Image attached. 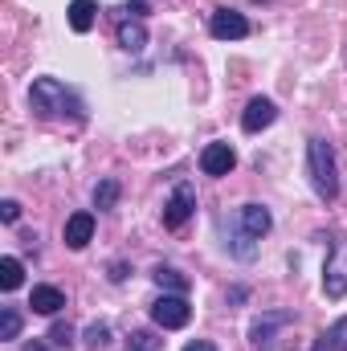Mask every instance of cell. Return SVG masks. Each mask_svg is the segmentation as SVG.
<instances>
[{
	"label": "cell",
	"instance_id": "6da1fadb",
	"mask_svg": "<svg viewBox=\"0 0 347 351\" xmlns=\"http://www.w3.org/2000/svg\"><path fill=\"white\" fill-rule=\"evenodd\" d=\"M307 172H311V188L319 192V200H335L339 196V164H335V152L319 135L307 139Z\"/></svg>",
	"mask_w": 347,
	"mask_h": 351
},
{
	"label": "cell",
	"instance_id": "7a4b0ae2",
	"mask_svg": "<svg viewBox=\"0 0 347 351\" xmlns=\"http://www.w3.org/2000/svg\"><path fill=\"white\" fill-rule=\"evenodd\" d=\"M29 102H33V110H41V114H49V119H82V102H78V94L74 90H66L58 78H37L33 86H29Z\"/></svg>",
	"mask_w": 347,
	"mask_h": 351
},
{
	"label": "cell",
	"instance_id": "3957f363",
	"mask_svg": "<svg viewBox=\"0 0 347 351\" xmlns=\"http://www.w3.org/2000/svg\"><path fill=\"white\" fill-rule=\"evenodd\" d=\"M323 294L327 298H344L347 294V237H335L327 265H323Z\"/></svg>",
	"mask_w": 347,
	"mask_h": 351
},
{
	"label": "cell",
	"instance_id": "277c9868",
	"mask_svg": "<svg viewBox=\"0 0 347 351\" xmlns=\"http://www.w3.org/2000/svg\"><path fill=\"white\" fill-rule=\"evenodd\" d=\"M152 319H156L164 331H180V327H188L192 306H188V298H184V294H164V298H156Z\"/></svg>",
	"mask_w": 347,
	"mask_h": 351
},
{
	"label": "cell",
	"instance_id": "5b68a950",
	"mask_svg": "<svg viewBox=\"0 0 347 351\" xmlns=\"http://www.w3.org/2000/svg\"><path fill=\"white\" fill-rule=\"evenodd\" d=\"M192 213H196V192H192V184H176L172 196H168V204H164V225H168V229H180V225H188Z\"/></svg>",
	"mask_w": 347,
	"mask_h": 351
},
{
	"label": "cell",
	"instance_id": "8992f818",
	"mask_svg": "<svg viewBox=\"0 0 347 351\" xmlns=\"http://www.w3.org/2000/svg\"><path fill=\"white\" fill-rule=\"evenodd\" d=\"M208 33H213L217 41H241V37L250 33V21H246L237 8H217V12L208 16Z\"/></svg>",
	"mask_w": 347,
	"mask_h": 351
},
{
	"label": "cell",
	"instance_id": "52a82bcc",
	"mask_svg": "<svg viewBox=\"0 0 347 351\" xmlns=\"http://www.w3.org/2000/svg\"><path fill=\"white\" fill-rule=\"evenodd\" d=\"M233 168H237V152L225 139H217V143H208L200 152V172L204 176H229Z\"/></svg>",
	"mask_w": 347,
	"mask_h": 351
},
{
	"label": "cell",
	"instance_id": "ba28073f",
	"mask_svg": "<svg viewBox=\"0 0 347 351\" xmlns=\"http://www.w3.org/2000/svg\"><path fill=\"white\" fill-rule=\"evenodd\" d=\"M270 225H274V217H270L265 204H241V213H237V229H241L246 237L261 241V237L270 233Z\"/></svg>",
	"mask_w": 347,
	"mask_h": 351
},
{
	"label": "cell",
	"instance_id": "9c48e42d",
	"mask_svg": "<svg viewBox=\"0 0 347 351\" xmlns=\"http://www.w3.org/2000/svg\"><path fill=\"white\" fill-rule=\"evenodd\" d=\"M274 119H278V106H274L270 98H250V106H246V114H241V127H246L250 135H258V131H265Z\"/></svg>",
	"mask_w": 347,
	"mask_h": 351
},
{
	"label": "cell",
	"instance_id": "30bf717a",
	"mask_svg": "<svg viewBox=\"0 0 347 351\" xmlns=\"http://www.w3.org/2000/svg\"><path fill=\"white\" fill-rule=\"evenodd\" d=\"M90 237H94V213H74L66 221V245L70 250H86Z\"/></svg>",
	"mask_w": 347,
	"mask_h": 351
},
{
	"label": "cell",
	"instance_id": "8fae6325",
	"mask_svg": "<svg viewBox=\"0 0 347 351\" xmlns=\"http://www.w3.org/2000/svg\"><path fill=\"white\" fill-rule=\"evenodd\" d=\"M29 306H33L37 315H58V311L66 306V294H62L58 286H33V294H29Z\"/></svg>",
	"mask_w": 347,
	"mask_h": 351
},
{
	"label": "cell",
	"instance_id": "7c38bea8",
	"mask_svg": "<svg viewBox=\"0 0 347 351\" xmlns=\"http://www.w3.org/2000/svg\"><path fill=\"white\" fill-rule=\"evenodd\" d=\"M286 323H294V311H270V315H261L258 323L250 327V335H254V343H270V335L278 327H286Z\"/></svg>",
	"mask_w": 347,
	"mask_h": 351
},
{
	"label": "cell",
	"instance_id": "4fadbf2b",
	"mask_svg": "<svg viewBox=\"0 0 347 351\" xmlns=\"http://www.w3.org/2000/svg\"><path fill=\"white\" fill-rule=\"evenodd\" d=\"M70 29L74 33H90L94 29V16H98V4L94 0H70Z\"/></svg>",
	"mask_w": 347,
	"mask_h": 351
},
{
	"label": "cell",
	"instance_id": "5bb4252c",
	"mask_svg": "<svg viewBox=\"0 0 347 351\" xmlns=\"http://www.w3.org/2000/svg\"><path fill=\"white\" fill-rule=\"evenodd\" d=\"M315 351H347V315H344V319H335V323L319 335Z\"/></svg>",
	"mask_w": 347,
	"mask_h": 351
},
{
	"label": "cell",
	"instance_id": "9a60e30c",
	"mask_svg": "<svg viewBox=\"0 0 347 351\" xmlns=\"http://www.w3.org/2000/svg\"><path fill=\"white\" fill-rule=\"evenodd\" d=\"M119 45H123L127 53H139V49L147 45V29H143V25L123 21V25H119Z\"/></svg>",
	"mask_w": 347,
	"mask_h": 351
},
{
	"label": "cell",
	"instance_id": "2e32d148",
	"mask_svg": "<svg viewBox=\"0 0 347 351\" xmlns=\"http://www.w3.org/2000/svg\"><path fill=\"white\" fill-rule=\"evenodd\" d=\"M156 286L160 290H172V294H188V278L180 274V269H172V265H156Z\"/></svg>",
	"mask_w": 347,
	"mask_h": 351
},
{
	"label": "cell",
	"instance_id": "e0dca14e",
	"mask_svg": "<svg viewBox=\"0 0 347 351\" xmlns=\"http://www.w3.org/2000/svg\"><path fill=\"white\" fill-rule=\"evenodd\" d=\"M25 282V265L16 262V258H0V286L4 290H16Z\"/></svg>",
	"mask_w": 347,
	"mask_h": 351
},
{
	"label": "cell",
	"instance_id": "ac0fdd59",
	"mask_svg": "<svg viewBox=\"0 0 347 351\" xmlns=\"http://www.w3.org/2000/svg\"><path fill=\"white\" fill-rule=\"evenodd\" d=\"M115 200H119V180H102L94 188V204L98 208H115Z\"/></svg>",
	"mask_w": 347,
	"mask_h": 351
},
{
	"label": "cell",
	"instance_id": "d6986e66",
	"mask_svg": "<svg viewBox=\"0 0 347 351\" xmlns=\"http://www.w3.org/2000/svg\"><path fill=\"white\" fill-rule=\"evenodd\" d=\"M21 335V315H16V306H4L0 311V339H16Z\"/></svg>",
	"mask_w": 347,
	"mask_h": 351
},
{
	"label": "cell",
	"instance_id": "ffe728a7",
	"mask_svg": "<svg viewBox=\"0 0 347 351\" xmlns=\"http://www.w3.org/2000/svg\"><path fill=\"white\" fill-rule=\"evenodd\" d=\"M49 339H53L58 348H74V327H70V323H58V327L49 331Z\"/></svg>",
	"mask_w": 347,
	"mask_h": 351
},
{
	"label": "cell",
	"instance_id": "44dd1931",
	"mask_svg": "<svg viewBox=\"0 0 347 351\" xmlns=\"http://www.w3.org/2000/svg\"><path fill=\"white\" fill-rule=\"evenodd\" d=\"M86 343H90V348H102V343H110V327H106V323H94V327L86 331Z\"/></svg>",
	"mask_w": 347,
	"mask_h": 351
},
{
	"label": "cell",
	"instance_id": "7402d4cb",
	"mask_svg": "<svg viewBox=\"0 0 347 351\" xmlns=\"http://www.w3.org/2000/svg\"><path fill=\"white\" fill-rule=\"evenodd\" d=\"M0 217H4L8 225H12V221H21V204H16V200H0Z\"/></svg>",
	"mask_w": 347,
	"mask_h": 351
},
{
	"label": "cell",
	"instance_id": "603a6c76",
	"mask_svg": "<svg viewBox=\"0 0 347 351\" xmlns=\"http://www.w3.org/2000/svg\"><path fill=\"white\" fill-rule=\"evenodd\" d=\"M131 339H135V351H156V339H152L147 331H135Z\"/></svg>",
	"mask_w": 347,
	"mask_h": 351
},
{
	"label": "cell",
	"instance_id": "cb8c5ba5",
	"mask_svg": "<svg viewBox=\"0 0 347 351\" xmlns=\"http://www.w3.org/2000/svg\"><path fill=\"white\" fill-rule=\"evenodd\" d=\"M143 8H147V0H127V4H123L127 16H143Z\"/></svg>",
	"mask_w": 347,
	"mask_h": 351
},
{
	"label": "cell",
	"instance_id": "d4e9b609",
	"mask_svg": "<svg viewBox=\"0 0 347 351\" xmlns=\"http://www.w3.org/2000/svg\"><path fill=\"white\" fill-rule=\"evenodd\" d=\"M184 351H217L208 339H192V343H184Z\"/></svg>",
	"mask_w": 347,
	"mask_h": 351
},
{
	"label": "cell",
	"instance_id": "484cf974",
	"mask_svg": "<svg viewBox=\"0 0 347 351\" xmlns=\"http://www.w3.org/2000/svg\"><path fill=\"white\" fill-rule=\"evenodd\" d=\"M25 351H49V348H45L41 339H33V343H29V348H25Z\"/></svg>",
	"mask_w": 347,
	"mask_h": 351
}]
</instances>
